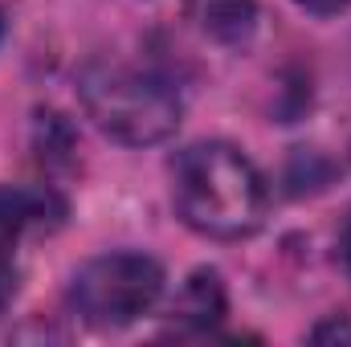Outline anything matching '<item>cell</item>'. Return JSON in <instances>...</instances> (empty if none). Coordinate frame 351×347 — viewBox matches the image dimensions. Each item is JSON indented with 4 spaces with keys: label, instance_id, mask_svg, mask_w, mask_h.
<instances>
[{
    "label": "cell",
    "instance_id": "cell-2",
    "mask_svg": "<svg viewBox=\"0 0 351 347\" xmlns=\"http://www.w3.org/2000/svg\"><path fill=\"white\" fill-rule=\"evenodd\" d=\"M78 90L86 115L119 143H164L180 127V94L156 70L127 62H90Z\"/></svg>",
    "mask_w": 351,
    "mask_h": 347
},
{
    "label": "cell",
    "instance_id": "cell-5",
    "mask_svg": "<svg viewBox=\"0 0 351 347\" xmlns=\"http://www.w3.org/2000/svg\"><path fill=\"white\" fill-rule=\"evenodd\" d=\"M192 16L221 45H245L258 29L254 0H192Z\"/></svg>",
    "mask_w": 351,
    "mask_h": 347
},
{
    "label": "cell",
    "instance_id": "cell-4",
    "mask_svg": "<svg viewBox=\"0 0 351 347\" xmlns=\"http://www.w3.org/2000/svg\"><path fill=\"white\" fill-rule=\"evenodd\" d=\"M66 200L53 188H0V302L16 286V246L37 225H58Z\"/></svg>",
    "mask_w": 351,
    "mask_h": 347
},
{
    "label": "cell",
    "instance_id": "cell-8",
    "mask_svg": "<svg viewBox=\"0 0 351 347\" xmlns=\"http://www.w3.org/2000/svg\"><path fill=\"white\" fill-rule=\"evenodd\" d=\"M306 12H319V16H331V12H343L351 0H298Z\"/></svg>",
    "mask_w": 351,
    "mask_h": 347
},
{
    "label": "cell",
    "instance_id": "cell-3",
    "mask_svg": "<svg viewBox=\"0 0 351 347\" xmlns=\"http://www.w3.org/2000/svg\"><path fill=\"white\" fill-rule=\"evenodd\" d=\"M164 294V270L147 254H102L90 258L70 286L78 315L94 327H127L156 307Z\"/></svg>",
    "mask_w": 351,
    "mask_h": 347
},
{
    "label": "cell",
    "instance_id": "cell-9",
    "mask_svg": "<svg viewBox=\"0 0 351 347\" xmlns=\"http://www.w3.org/2000/svg\"><path fill=\"white\" fill-rule=\"evenodd\" d=\"M343 261H348V270H351V221H348V229H343Z\"/></svg>",
    "mask_w": 351,
    "mask_h": 347
},
{
    "label": "cell",
    "instance_id": "cell-6",
    "mask_svg": "<svg viewBox=\"0 0 351 347\" xmlns=\"http://www.w3.org/2000/svg\"><path fill=\"white\" fill-rule=\"evenodd\" d=\"M176 315L188 319V323H196V327L217 323V319L225 315V290H221V278L208 274V270L192 274V278L184 282L180 298H176Z\"/></svg>",
    "mask_w": 351,
    "mask_h": 347
},
{
    "label": "cell",
    "instance_id": "cell-1",
    "mask_svg": "<svg viewBox=\"0 0 351 347\" xmlns=\"http://www.w3.org/2000/svg\"><path fill=\"white\" fill-rule=\"evenodd\" d=\"M172 200L204 237H250L265 217V180L250 156L229 143H196L172 164Z\"/></svg>",
    "mask_w": 351,
    "mask_h": 347
},
{
    "label": "cell",
    "instance_id": "cell-7",
    "mask_svg": "<svg viewBox=\"0 0 351 347\" xmlns=\"http://www.w3.org/2000/svg\"><path fill=\"white\" fill-rule=\"evenodd\" d=\"M315 339H319V344H327V339H351V323L348 319H339V323H323V327H315Z\"/></svg>",
    "mask_w": 351,
    "mask_h": 347
},
{
    "label": "cell",
    "instance_id": "cell-10",
    "mask_svg": "<svg viewBox=\"0 0 351 347\" xmlns=\"http://www.w3.org/2000/svg\"><path fill=\"white\" fill-rule=\"evenodd\" d=\"M0 33H4V16H0Z\"/></svg>",
    "mask_w": 351,
    "mask_h": 347
}]
</instances>
